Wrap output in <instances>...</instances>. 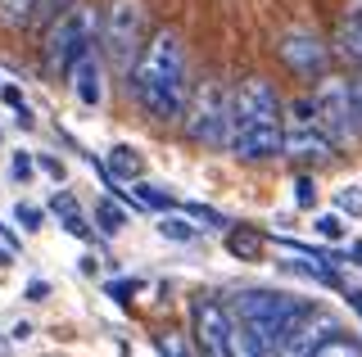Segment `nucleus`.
<instances>
[{"mask_svg":"<svg viewBox=\"0 0 362 357\" xmlns=\"http://www.w3.org/2000/svg\"><path fill=\"white\" fill-rule=\"evenodd\" d=\"M105 167H109V181H141L145 176V159H141V150H132V145H113Z\"/></svg>","mask_w":362,"mask_h":357,"instance_id":"14","label":"nucleus"},{"mask_svg":"<svg viewBox=\"0 0 362 357\" xmlns=\"http://www.w3.org/2000/svg\"><path fill=\"white\" fill-rule=\"evenodd\" d=\"M308 312V303H299V298L290 294H276V289H245V294H235L231 303V317H240L249 330H254V339L267 349V357H276L281 339L294 330V321Z\"/></svg>","mask_w":362,"mask_h":357,"instance_id":"2","label":"nucleus"},{"mask_svg":"<svg viewBox=\"0 0 362 357\" xmlns=\"http://www.w3.org/2000/svg\"><path fill=\"white\" fill-rule=\"evenodd\" d=\"M335 213L339 217H362V186H344V190H335Z\"/></svg>","mask_w":362,"mask_h":357,"instance_id":"24","label":"nucleus"},{"mask_svg":"<svg viewBox=\"0 0 362 357\" xmlns=\"http://www.w3.org/2000/svg\"><path fill=\"white\" fill-rule=\"evenodd\" d=\"M195 344L204 357H231V312L213 298H199L195 303Z\"/></svg>","mask_w":362,"mask_h":357,"instance_id":"10","label":"nucleus"},{"mask_svg":"<svg viewBox=\"0 0 362 357\" xmlns=\"http://www.w3.org/2000/svg\"><path fill=\"white\" fill-rule=\"evenodd\" d=\"M313 357H362V339H354V334H339L331 330L322 344L313 349Z\"/></svg>","mask_w":362,"mask_h":357,"instance_id":"18","label":"nucleus"},{"mask_svg":"<svg viewBox=\"0 0 362 357\" xmlns=\"http://www.w3.org/2000/svg\"><path fill=\"white\" fill-rule=\"evenodd\" d=\"M0 99H5L9 109H28V99H23V91H18V86H0Z\"/></svg>","mask_w":362,"mask_h":357,"instance_id":"36","label":"nucleus"},{"mask_svg":"<svg viewBox=\"0 0 362 357\" xmlns=\"http://www.w3.org/2000/svg\"><path fill=\"white\" fill-rule=\"evenodd\" d=\"M354 95H358V109H362V82H358V86H354Z\"/></svg>","mask_w":362,"mask_h":357,"instance_id":"42","label":"nucleus"},{"mask_svg":"<svg viewBox=\"0 0 362 357\" xmlns=\"http://www.w3.org/2000/svg\"><path fill=\"white\" fill-rule=\"evenodd\" d=\"M281 154L286 159H313V163H331L335 159V145L326 140V131L317 127L313 118V99H294V104L281 109Z\"/></svg>","mask_w":362,"mask_h":357,"instance_id":"7","label":"nucleus"},{"mask_svg":"<svg viewBox=\"0 0 362 357\" xmlns=\"http://www.w3.org/2000/svg\"><path fill=\"white\" fill-rule=\"evenodd\" d=\"M344 298H349V308H354L358 317H362V289H344Z\"/></svg>","mask_w":362,"mask_h":357,"instance_id":"37","label":"nucleus"},{"mask_svg":"<svg viewBox=\"0 0 362 357\" xmlns=\"http://www.w3.org/2000/svg\"><path fill=\"white\" fill-rule=\"evenodd\" d=\"M226 150L245 163L281 159V127H231L226 131Z\"/></svg>","mask_w":362,"mask_h":357,"instance_id":"11","label":"nucleus"},{"mask_svg":"<svg viewBox=\"0 0 362 357\" xmlns=\"http://www.w3.org/2000/svg\"><path fill=\"white\" fill-rule=\"evenodd\" d=\"M32 334H37V330H32V321H14V326H9V344H28Z\"/></svg>","mask_w":362,"mask_h":357,"instance_id":"35","label":"nucleus"},{"mask_svg":"<svg viewBox=\"0 0 362 357\" xmlns=\"http://www.w3.org/2000/svg\"><path fill=\"white\" fill-rule=\"evenodd\" d=\"M199 357H204V353H199Z\"/></svg>","mask_w":362,"mask_h":357,"instance_id":"44","label":"nucleus"},{"mask_svg":"<svg viewBox=\"0 0 362 357\" xmlns=\"http://www.w3.org/2000/svg\"><path fill=\"white\" fill-rule=\"evenodd\" d=\"M331 330H339L331 317H326L322 308H308L299 321H294V330L281 339V349H276V357H313V349L326 339Z\"/></svg>","mask_w":362,"mask_h":357,"instance_id":"12","label":"nucleus"},{"mask_svg":"<svg viewBox=\"0 0 362 357\" xmlns=\"http://www.w3.org/2000/svg\"><path fill=\"white\" fill-rule=\"evenodd\" d=\"M313 231L322 240H344L349 236V226H344V217H339V213H322V217L313 222Z\"/></svg>","mask_w":362,"mask_h":357,"instance_id":"25","label":"nucleus"},{"mask_svg":"<svg viewBox=\"0 0 362 357\" xmlns=\"http://www.w3.org/2000/svg\"><path fill=\"white\" fill-rule=\"evenodd\" d=\"M186 217H195V222H209V226H226L222 213H213V208H204V204H186Z\"/></svg>","mask_w":362,"mask_h":357,"instance_id":"31","label":"nucleus"},{"mask_svg":"<svg viewBox=\"0 0 362 357\" xmlns=\"http://www.w3.org/2000/svg\"><path fill=\"white\" fill-rule=\"evenodd\" d=\"M105 294H109V298H118V303H132L136 281H109V285H105Z\"/></svg>","mask_w":362,"mask_h":357,"instance_id":"32","label":"nucleus"},{"mask_svg":"<svg viewBox=\"0 0 362 357\" xmlns=\"http://www.w3.org/2000/svg\"><path fill=\"white\" fill-rule=\"evenodd\" d=\"M226 253H231V258H240V262H254L258 253H263V236H258L254 226L226 231Z\"/></svg>","mask_w":362,"mask_h":357,"instance_id":"16","label":"nucleus"},{"mask_svg":"<svg viewBox=\"0 0 362 357\" xmlns=\"http://www.w3.org/2000/svg\"><path fill=\"white\" fill-rule=\"evenodd\" d=\"M358 14H362V9H358Z\"/></svg>","mask_w":362,"mask_h":357,"instance_id":"43","label":"nucleus"},{"mask_svg":"<svg viewBox=\"0 0 362 357\" xmlns=\"http://www.w3.org/2000/svg\"><path fill=\"white\" fill-rule=\"evenodd\" d=\"M68 77H73V95L82 99L86 109H100V104H105V63H100L95 50H86L82 59L68 68Z\"/></svg>","mask_w":362,"mask_h":357,"instance_id":"13","label":"nucleus"},{"mask_svg":"<svg viewBox=\"0 0 362 357\" xmlns=\"http://www.w3.org/2000/svg\"><path fill=\"white\" fill-rule=\"evenodd\" d=\"M132 91L141 99V109L154 122H177L181 104H186V41L173 28H158L154 37H145L141 54L132 63Z\"/></svg>","mask_w":362,"mask_h":357,"instance_id":"1","label":"nucleus"},{"mask_svg":"<svg viewBox=\"0 0 362 357\" xmlns=\"http://www.w3.org/2000/svg\"><path fill=\"white\" fill-rule=\"evenodd\" d=\"M68 5H73V0H37V9H32V23H50V18H59Z\"/></svg>","mask_w":362,"mask_h":357,"instance_id":"28","label":"nucleus"},{"mask_svg":"<svg viewBox=\"0 0 362 357\" xmlns=\"http://www.w3.org/2000/svg\"><path fill=\"white\" fill-rule=\"evenodd\" d=\"M9 176H14V181H23V186H28L32 176H37V159H32L28 150H18L14 159H9Z\"/></svg>","mask_w":362,"mask_h":357,"instance_id":"27","label":"nucleus"},{"mask_svg":"<svg viewBox=\"0 0 362 357\" xmlns=\"http://www.w3.org/2000/svg\"><path fill=\"white\" fill-rule=\"evenodd\" d=\"M276 54L286 59V68L299 73V77H322L326 63H331V50H326V41L317 37V32H303V28L286 32V37H281V46H276Z\"/></svg>","mask_w":362,"mask_h":357,"instance_id":"9","label":"nucleus"},{"mask_svg":"<svg viewBox=\"0 0 362 357\" xmlns=\"http://www.w3.org/2000/svg\"><path fill=\"white\" fill-rule=\"evenodd\" d=\"M158 353H163V357H186V349H181L177 334H158Z\"/></svg>","mask_w":362,"mask_h":357,"instance_id":"33","label":"nucleus"},{"mask_svg":"<svg viewBox=\"0 0 362 357\" xmlns=\"http://www.w3.org/2000/svg\"><path fill=\"white\" fill-rule=\"evenodd\" d=\"M32 9H37V0H0V23L5 28H28Z\"/></svg>","mask_w":362,"mask_h":357,"instance_id":"22","label":"nucleus"},{"mask_svg":"<svg viewBox=\"0 0 362 357\" xmlns=\"http://www.w3.org/2000/svg\"><path fill=\"white\" fill-rule=\"evenodd\" d=\"M23 298H28V303H45V298H50V285H45V281H32L28 289H23Z\"/></svg>","mask_w":362,"mask_h":357,"instance_id":"34","label":"nucleus"},{"mask_svg":"<svg viewBox=\"0 0 362 357\" xmlns=\"http://www.w3.org/2000/svg\"><path fill=\"white\" fill-rule=\"evenodd\" d=\"M158 236H163V240H177V244H190V240L199 236V231H195V222H190V217H173V213H163V217H158Z\"/></svg>","mask_w":362,"mask_h":357,"instance_id":"21","label":"nucleus"},{"mask_svg":"<svg viewBox=\"0 0 362 357\" xmlns=\"http://www.w3.org/2000/svg\"><path fill=\"white\" fill-rule=\"evenodd\" d=\"M294 204H299V208L317 204V181H313V176H294Z\"/></svg>","mask_w":362,"mask_h":357,"instance_id":"29","label":"nucleus"},{"mask_svg":"<svg viewBox=\"0 0 362 357\" xmlns=\"http://www.w3.org/2000/svg\"><path fill=\"white\" fill-rule=\"evenodd\" d=\"M100 37V14L86 5H68L59 18L45 23V68L50 73H68L86 50H95Z\"/></svg>","mask_w":362,"mask_h":357,"instance_id":"5","label":"nucleus"},{"mask_svg":"<svg viewBox=\"0 0 362 357\" xmlns=\"http://www.w3.org/2000/svg\"><path fill=\"white\" fill-rule=\"evenodd\" d=\"M349 253H354V258H358V262H362V244H354V249H349Z\"/></svg>","mask_w":362,"mask_h":357,"instance_id":"41","label":"nucleus"},{"mask_svg":"<svg viewBox=\"0 0 362 357\" xmlns=\"http://www.w3.org/2000/svg\"><path fill=\"white\" fill-rule=\"evenodd\" d=\"M313 118H317V127L326 131L331 145H358L362 140V109H358V95L344 77H331V73L317 77Z\"/></svg>","mask_w":362,"mask_h":357,"instance_id":"4","label":"nucleus"},{"mask_svg":"<svg viewBox=\"0 0 362 357\" xmlns=\"http://www.w3.org/2000/svg\"><path fill=\"white\" fill-rule=\"evenodd\" d=\"M37 167H41L45 176H54V181H64V176H68V167L54 159V154H37Z\"/></svg>","mask_w":362,"mask_h":357,"instance_id":"30","label":"nucleus"},{"mask_svg":"<svg viewBox=\"0 0 362 357\" xmlns=\"http://www.w3.org/2000/svg\"><path fill=\"white\" fill-rule=\"evenodd\" d=\"M14 222H18L23 231H41V226H45V208L23 204V199H18V204H14Z\"/></svg>","mask_w":362,"mask_h":357,"instance_id":"26","label":"nucleus"},{"mask_svg":"<svg viewBox=\"0 0 362 357\" xmlns=\"http://www.w3.org/2000/svg\"><path fill=\"white\" fill-rule=\"evenodd\" d=\"M181 127L195 145H226V86L218 77H204L195 91H186Z\"/></svg>","mask_w":362,"mask_h":357,"instance_id":"6","label":"nucleus"},{"mask_svg":"<svg viewBox=\"0 0 362 357\" xmlns=\"http://www.w3.org/2000/svg\"><path fill=\"white\" fill-rule=\"evenodd\" d=\"M95 226L105 231V236H122V226H127V213H122L113 199H95Z\"/></svg>","mask_w":362,"mask_h":357,"instance_id":"19","label":"nucleus"},{"mask_svg":"<svg viewBox=\"0 0 362 357\" xmlns=\"http://www.w3.org/2000/svg\"><path fill=\"white\" fill-rule=\"evenodd\" d=\"M339 54H349V59L362 63V14H354V18L339 23Z\"/></svg>","mask_w":362,"mask_h":357,"instance_id":"20","label":"nucleus"},{"mask_svg":"<svg viewBox=\"0 0 362 357\" xmlns=\"http://www.w3.org/2000/svg\"><path fill=\"white\" fill-rule=\"evenodd\" d=\"M132 190H136L132 199H136L141 208H173V204H177L173 195H163L158 186H150V181H145V176H141V181H132Z\"/></svg>","mask_w":362,"mask_h":357,"instance_id":"23","label":"nucleus"},{"mask_svg":"<svg viewBox=\"0 0 362 357\" xmlns=\"http://www.w3.org/2000/svg\"><path fill=\"white\" fill-rule=\"evenodd\" d=\"M9 353V334H0V357H5Z\"/></svg>","mask_w":362,"mask_h":357,"instance_id":"40","label":"nucleus"},{"mask_svg":"<svg viewBox=\"0 0 362 357\" xmlns=\"http://www.w3.org/2000/svg\"><path fill=\"white\" fill-rule=\"evenodd\" d=\"M231 127H281V95L267 77H245L226 91V131Z\"/></svg>","mask_w":362,"mask_h":357,"instance_id":"8","label":"nucleus"},{"mask_svg":"<svg viewBox=\"0 0 362 357\" xmlns=\"http://www.w3.org/2000/svg\"><path fill=\"white\" fill-rule=\"evenodd\" d=\"M145 32H150V9H145V0H109L105 14H100V46L109 54L113 73L127 77L136 54L145 46Z\"/></svg>","mask_w":362,"mask_h":357,"instance_id":"3","label":"nucleus"},{"mask_svg":"<svg viewBox=\"0 0 362 357\" xmlns=\"http://www.w3.org/2000/svg\"><path fill=\"white\" fill-rule=\"evenodd\" d=\"M9 262H14V253H9V249H0V267H9Z\"/></svg>","mask_w":362,"mask_h":357,"instance_id":"39","label":"nucleus"},{"mask_svg":"<svg viewBox=\"0 0 362 357\" xmlns=\"http://www.w3.org/2000/svg\"><path fill=\"white\" fill-rule=\"evenodd\" d=\"M100 272V258H95V253H86V258H82V276H95Z\"/></svg>","mask_w":362,"mask_h":357,"instance_id":"38","label":"nucleus"},{"mask_svg":"<svg viewBox=\"0 0 362 357\" xmlns=\"http://www.w3.org/2000/svg\"><path fill=\"white\" fill-rule=\"evenodd\" d=\"M226 349H231V357H267V349L254 339V330H249L240 317H231V344H226Z\"/></svg>","mask_w":362,"mask_h":357,"instance_id":"17","label":"nucleus"},{"mask_svg":"<svg viewBox=\"0 0 362 357\" xmlns=\"http://www.w3.org/2000/svg\"><path fill=\"white\" fill-rule=\"evenodd\" d=\"M50 213L59 217V226L68 231V236H77V240H90V226H86V217H82V208H77V199L68 195V190H59L50 199Z\"/></svg>","mask_w":362,"mask_h":357,"instance_id":"15","label":"nucleus"}]
</instances>
